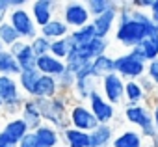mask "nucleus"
Masks as SVG:
<instances>
[{
  "label": "nucleus",
  "mask_w": 158,
  "mask_h": 147,
  "mask_svg": "<svg viewBox=\"0 0 158 147\" xmlns=\"http://www.w3.org/2000/svg\"><path fill=\"white\" fill-rule=\"evenodd\" d=\"M34 101L41 112L43 123L54 127L58 132H63L65 128L71 127L69 125V99L63 93H58L52 99H34Z\"/></svg>",
  "instance_id": "nucleus-1"
},
{
  "label": "nucleus",
  "mask_w": 158,
  "mask_h": 147,
  "mask_svg": "<svg viewBox=\"0 0 158 147\" xmlns=\"http://www.w3.org/2000/svg\"><path fill=\"white\" fill-rule=\"evenodd\" d=\"M156 32V26L152 24V21L149 19L147 23H141V21H127V23H119L117 24V30H115V41L132 48L136 45H139L147 36L154 34Z\"/></svg>",
  "instance_id": "nucleus-2"
},
{
  "label": "nucleus",
  "mask_w": 158,
  "mask_h": 147,
  "mask_svg": "<svg viewBox=\"0 0 158 147\" xmlns=\"http://www.w3.org/2000/svg\"><path fill=\"white\" fill-rule=\"evenodd\" d=\"M24 99L26 97H23L17 78L0 77V103H2V110L6 112V116H10V119L19 116Z\"/></svg>",
  "instance_id": "nucleus-3"
},
{
  "label": "nucleus",
  "mask_w": 158,
  "mask_h": 147,
  "mask_svg": "<svg viewBox=\"0 0 158 147\" xmlns=\"http://www.w3.org/2000/svg\"><path fill=\"white\" fill-rule=\"evenodd\" d=\"M8 23H10V24L13 26V30L19 34L21 41L30 43V41L39 34V32H37V26H35L34 21H32L30 11L24 10V8H21V10H10V13H8Z\"/></svg>",
  "instance_id": "nucleus-4"
},
{
  "label": "nucleus",
  "mask_w": 158,
  "mask_h": 147,
  "mask_svg": "<svg viewBox=\"0 0 158 147\" xmlns=\"http://www.w3.org/2000/svg\"><path fill=\"white\" fill-rule=\"evenodd\" d=\"M145 65L147 63L139 61L130 52L114 58V73H115V75H119L123 80L125 78L127 80H139L145 75Z\"/></svg>",
  "instance_id": "nucleus-5"
},
{
  "label": "nucleus",
  "mask_w": 158,
  "mask_h": 147,
  "mask_svg": "<svg viewBox=\"0 0 158 147\" xmlns=\"http://www.w3.org/2000/svg\"><path fill=\"white\" fill-rule=\"evenodd\" d=\"M61 21L69 28L76 30V28H82V26L89 24L91 17H89L88 8H86L84 2H67L61 8Z\"/></svg>",
  "instance_id": "nucleus-6"
},
{
  "label": "nucleus",
  "mask_w": 158,
  "mask_h": 147,
  "mask_svg": "<svg viewBox=\"0 0 158 147\" xmlns=\"http://www.w3.org/2000/svg\"><path fill=\"white\" fill-rule=\"evenodd\" d=\"M69 125H71V128H76V130H82V132L89 134L93 128H97L99 123L86 104L76 103V104L69 106Z\"/></svg>",
  "instance_id": "nucleus-7"
},
{
  "label": "nucleus",
  "mask_w": 158,
  "mask_h": 147,
  "mask_svg": "<svg viewBox=\"0 0 158 147\" xmlns=\"http://www.w3.org/2000/svg\"><path fill=\"white\" fill-rule=\"evenodd\" d=\"M88 101H89V106H88V108H89V112L95 116L97 123H99V125H110V121L115 117L114 106H112L97 90L89 93Z\"/></svg>",
  "instance_id": "nucleus-8"
},
{
  "label": "nucleus",
  "mask_w": 158,
  "mask_h": 147,
  "mask_svg": "<svg viewBox=\"0 0 158 147\" xmlns=\"http://www.w3.org/2000/svg\"><path fill=\"white\" fill-rule=\"evenodd\" d=\"M95 77L91 73V61L86 63L80 71L74 75V86H73V91L74 95L78 97V101H88L89 93L95 91Z\"/></svg>",
  "instance_id": "nucleus-9"
},
{
  "label": "nucleus",
  "mask_w": 158,
  "mask_h": 147,
  "mask_svg": "<svg viewBox=\"0 0 158 147\" xmlns=\"http://www.w3.org/2000/svg\"><path fill=\"white\" fill-rule=\"evenodd\" d=\"M56 6H58V2H54V0H34V2H30L28 11L32 15L34 24L37 26V30L43 28L45 24H48L54 19Z\"/></svg>",
  "instance_id": "nucleus-10"
},
{
  "label": "nucleus",
  "mask_w": 158,
  "mask_h": 147,
  "mask_svg": "<svg viewBox=\"0 0 158 147\" xmlns=\"http://www.w3.org/2000/svg\"><path fill=\"white\" fill-rule=\"evenodd\" d=\"M101 86H102V91H104V99L114 106V104H119L123 99H125V80L115 75V73H110L104 78H101Z\"/></svg>",
  "instance_id": "nucleus-11"
},
{
  "label": "nucleus",
  "mask_w": 158,
  "mask_h": 147,
  "mask_svg": "<svg viewBox=\"0 0 158 147\" xmlns=\"http://www.w3.org/2000/svg\"><path fill=\"white\" fill-rule=\"evenodd\" d=\"M128 52L134 58H138L139 61H143V63H149L152 60H158V32L147 36L139 45L132 47Z\"/></svg>",
  "instance_id": "nucleus-12"
},
{
  "label": "nucleus",
  "mask_w": 158,
  "mask_h": 147,
  "mask_svg": "<svg viewBox=\"0 0 158 147\" xmlns=\"http://www.w3.org/2000/svg\"><path fill=\"white\" fill-rule=\"evenodd\" d=\"M8 52L17 60L21 71H32V69H35L37 58H35V54H34L30 43H26V41H17L15 45H11V47L8 48Z\"/></svg>",
  "instance_id": "nucleus-13"
},
{
  "label": "nucleus",
  "mask_w": 158,
  "mask_h": 147,
  "mask_svg": "<svg viewBox=\"0 0 158 147\" xmlns=\"http://www.w3.org/2000/svg\"><path fill=\"white\" fill-rule=\"evenodd\" d=\"M117 4H119V2H115V4H114L110 10H106L102 15H99V17L91 19V26H93V30H95V36H97V37L106 39V37H108V34L112 32L114 24L117 23Z\"/></svg>",
  "instance_id": "nucleus-14"
},
{
  "label": "nucleus",
  "mask_w": 158,
  "mask_h": 147,
  "mask_svg": "<svg viewBox=\"0 0 158 147\" xmlns=\"http://www.w3.org/2000/svg\"><path fill=\"white\" fill-rule=\"evenodd\" d=\"M108 39H101V37H95V39H91L88 45H82V47H74L73 50H74V54L78 56V58H82L84 61H91V60H95L97 56H102V54H106V50H108Z\"/></svg>",
  "instance_id": "nucleus-15"
},
{
  "label": "nucleus",
  "mask_w": 158,
  "mask_h": 147,
  "mask_svg": "<svg viewBox=\"0 0 158 147\" xmlns=\"http://www.w3.org/2000/svg\"><path fill=\"white\" fill-rule=\"evenodd\" d=\"M125 117L128 123L139 127L141 130L151 127L152 125V116H151V110L143 104H127L125 108Z\"/></svg>",
  "instance_id": "nucleus-16"
},
{
  "label": "nucleus",
  "mask_w": 158,
  "mask_h": 147,
  "mask_svg": "<svg viewBox=\"0 0 158 147\" xmlns=\"http://www.w3.org/2000/svg\"><path fill=\"white\" fill-rule=\"evenodd\" d=\"M19 117L24 121V125L28 127L30 132H34L37 127L43 125V117H41V112H39L35 101H34V99H28V97L24 99V103H23V106H21Z\"/></svg>",
  "instance_id": "nucleus-17"
},
{
  "label": "nucleus",
  "mask_w": 158,
  "mask_h": 147,
  "mask_svg": "<svg viewBox=\"0 0 158 147\" xmlns=\"http://www.w3.org/2000/svg\"><path fill=\"white\" fill-rule=\"evenodd\" d=\"M35 71L39 73V75H47V77L58 78L61 73L65 71V63H63L61 60H58V58L47 54V56L37 58V61H35Z\"/></svg>",
  "instance_id": "nucleus-18"
},
{
  "label": "nucleus",
  "mask_w": 158,
  "mask_h": 147,
  "mask_svg": "<svg viewBox=\"0 0 158 147\" xmlns=\"http://www.w3.org/2000/svg\"><path fill=\"white\" fill-rule=\"evenodd\" d=\"M34 136H35L37 147H60V141H61L60 132L54 127L47 125V123H43L41 127H37L34 130Z\"/></svg>",
  "instance_id": "nucleus-19"
},
{
  "label": "nucleus",
  "mask_w": 158,
  "mask_h": 147,
  "mask_svg": "<svg viewBox=\"0 0 158 147\" xmlns=\"http://www.w3.org/2000/svg\"><path fill=\"white\" fill-rule=\"evenodd\" d=\"M58 93H60V88H58L56 78L54 77H47V75H39L32 99H52Z\"/></svg>",
  "instance_id": "nucleus-20"
},
{
  "label": "nucleus",
  "mask_w": 158,
  "mask_h": 147,
  "mask_svg": "<svg viewBox=\"0 0 158 147\" xmlns=\"http://www.w3.org/2000/svg\"><path fill=\"white\" fill-rule=\"evenodd\" d=\"M2 132L8 136V140L13 143V145H17L30 130H28V127L24 125V121L17 116V117H11V119H8L6 123H4V127H2Z\"/></svg>",
  "instance_id": "nucleus-21"
},
{
  "label": "nucleus",
  "mask_w": 158,
  "mask_h": 147,
  "mask_svg": "<svg viewBox=\"0 0 158 147\" xmlns=\"http://www.w3.org/2000/svg\"><path fill=\"white\" fill-rule=\"evenodd\" d=\"M71 32V28L58 17H54L48 24H45L43 28H39V36L47 37L48 41H54V39H61V37H67Z\"/></svg>",
  "instance_id": "nucleus-22"
},
{
  "label": "nucleus",
  "mask_w": 158,
  "mask_h": 147,
  "mask_svg": "<svg viewBox=\"0 0 158 147\" xmlns=\"http://www.w3.org/2000/svg\"><path fill=\"white\" fill-rule=\"evenodd\" d=\"M114 140V128L110 125H97L89 132V147H108Z\"/></svg>",
  "instance_id": "nucleus-23"
},
{
  "label": "nucleus",
  "mask_w": 158,
  "mask_h": 147,
  "mask_svg": "<svg viewBox=\"0 0 158 147\" xmlns=\"http://www.w3.org/2000/svg\"><path fill=\"white\" fill-rule=\"evenodd\" d=\"M60 138L63 140L65 147H89V134L71 127L60 132Z\"/></svg>",
  "instance_id": "nucleus-24"
},
{
  "label": "nucleus",
  "mask_w": 158,
  "mask_h": 147,
  "mask_svg": "<svg viewBox=\"0 0 158 147\" xmlns=\"http://www.w3.org/2000/svg\"><path fill=\"white\" fill-rule=\"evenodd\" d=\"M37 78H39V73H37L35 69H32V71H21V73H19V77H17L19 90H21V93H26L28 99L34 97Z\"/></svg>",
  "instance_id": "nucleus-25"
},
{
  "label": "nucleus",
  "mask_w": 158,
  "mask_h": 147,
  "mask_svg": "<svg viewBox=\"0 0 158 147\" xmlns=\"http://www.w3.org/2000/svg\"><path fill=\"white\" fill-rule=\"evenodd\" d=\"M91 73L97 80L104 78L106 75L114 73V58L108 56V54H102V56H97L95 60H91Z\"/></svg>",
  "instance_id": "nucleus-26"
},
{
  "label": "nucleus",
  "mask_w": 158,
  "mask_h": 147,
  "mask_svg": "<svg viewBox=\"0 0 158 147\" xmlns=\"http://www.w3.org/2000/svg\"><path fill=\"white\" fill-rule=\"evenodd\" d=\"M19 73H21V67L17 63V60L6 50L2 48L0 50V77H19Z\"/></svg>",
  "instance_id": "nucleus-27"
},
{
  "label": "nucleus",
  "mask_w": 158,
  "mask_h": 147,
  "mask_svg": "<svg viewBox=\"0 0 158 147\" xmlns=\"http://www.w3.org/2000/svg\"><path fill=\"white\" fill-rule=\"evenodd\" d=\"M112 147H143V140L138 130H125L114 136Z\"/></svg>",
  "instance_id": "nucleus-28"
},
{
  "label": "nucleus",
  "mask_w": 158,
  "mask_h": 147,
  "mask_svg": "<svg viewBox=\"0 0 158 147\" xmlns=\"http://www.w3.org/2000/svg\"><path fill=\"white\" fill-rule=\"evenodd\" d=\"M74 48V43L71 41V37L67 36V37H61V39H54V41H50V56H54V58H58V60H65L67 56H69V52Z\"/></svg>",
  "instance_id": "nucleus-29"
},
{
  "label": "nucleus",
  "mask_w": 158,
  "mask_h": 147,
  "mask_svg": "<svg viewBox=\"0 0 158 147\" xmlns=\"http://www.w3.org/2000/svg\"><path fill=\"white\" fill-rule=\"evenodd\" d=\"M69 37H71V41L74 43V47H82V45H88L91 39H95L97 36H95V30H93V26H91V23L89 24H86V26H82V28H76V30H71L69 32Z\"/></svg>",
  "instance_id": "nucleus-30"
},
{
  "label": "nucleus",
  "mask_w": 158,
  "mask_h": 147,
  "mask_svg": "<svg viewBox=\"0 0 158 147\" xmlns=\"http://www.w3.org/2000/svg\"><path fill=\"white\" fill-rule=\"evenodd\" d=\"M145 93L141 90V86L138 84V80H127L125 82V99L128 101V104H139L143 101Z\"/></svg>",
  "instance_id": "nucleus-31"
},
{
  "label": "nucleus",
  "mask_w": 158,
  "mask_h": 147,
  "mask_svg": "<svg viewBox=\"0 0 158 147\" xmlns=\"http://www.w3.org/2000/svg\"><path fill=\"white\" fill-rule=\"evenodd\" d=\"M17 41H21L19 34L13 30V26L6 21L4 24H0V45H2V48H10L11 45H15Z\"/></svg>",
  "instance_id": "nucleus-32"
},
{
  "label": "nucleus",
  "mask_w": 158,
  "mask_h": 147,
  "mask_svg": "<svg viewBox=\"0 0 158 147\" xmlns=\"http://www.w3.org/2000/svg\"><path fill=\"white\" fill-rule=\"evenodd\" d=\"M84 4H86V8H88L89 17L95 19V17L102 15L106 10H110L115 2H114V0H88V2H84Z\"/></svg>",
  "instance_id": "nucleus-33"
},
{
  "label": "nucleus",
  "mask_w": 158,
  "mask_h": 147,
  "mask_svg": "<svg viewBox=\"0 0 158 147\" xmlns=\"http://www.w3.org/2000/svg\"><path fill=\"white\" fill-rule=\"evenodd\" d=\"M30 47H32V50H34V54H35V58H41V56H47L48 52H50V41L47 39V37H43V36H35L32 41H30Z\"/></svg>",
  "instance_id": "nucleus-34"
},
{
  "label": "nucleus",
  "mask_w": 158,
  "mask_h": 147,
  "mask_svg": "<svg viewBox=\"0 0 158 147\" xmlns=\"http://www.w3.org/2000/svg\"><path fill=\"white\" fill-rule=\"evenodd\" d=\"M56 82H58V88H60V93H69V91H73V86H74V75L71 71H63L61 75L56 78Z\"/></svg>",
  "instance_id": "nucleus-35"
},
{
  "label": "nucleus",
  "mask_w": 158,
  "mask_h": 147,
  "mask_svg": "<svg viewBox=\"0 0 158 147\" xmlns=\"http://www.w3.org/2000/svg\"><path fill=\"white\" fill-rule=\"evenodd\" d=\"M145 73H147L145 77H147L154 86H158V60L149 61V63L145 65Z\"/></svg>",
  "instance_id": "nucleus-36"
},
{
  "label": "nucleus",
  "mask_w": 158,
  "mask_h": 147,
  "mask_svg": "<svg viewBox=\"0 0 158 147\" xmlns=\"http://www.w3.org/2000/svg\"><path fill=\"white\" fill-rule=\"evenodd\" d=\"M17 147H37V141H35V136H34V132H28L19 143H17Z\"/></svg>",
  "instance_id": "nucleus-37"
},
{
  "label": "nucleus",
  "mask_w": 158,
  "mask_h": 147,
  "mask_svg": "<svg viewBox=\"0 0 158 147\" xmlns=\"http://www.w3.org/2000/svg\"><path fill=\"white\" fill-rule=\"evenodd\" d=\"M138 84L141 86L143 93H152V91H154V88H156V86H154V84H152V82H151V80L147 78V77H145V75H143V77L139 78V82H138Z\"/></svg>",
  "instance_id": "nucleus-38"
},
{
  "label": "nucleus",
  "mask_w": 158,
  "mask_h": 147,
  "mask_svg": "<svg viewBox=\"0 0 158 147\" xmlns=\"http://www.w3.org/2000/svg\"><path fill=\"white\" fill-rule=\"evenodd\" d=\"M8 13H10L8 0H0V24H4L8 21Z\"/></svg>",
  "instance_id": "nucleus-39"
},
{
  "label": "nucleus",
  "mask_w": 158,
  "mask_h": 147,
  "mask_svg": "<svg viewBox=\"0 0 158 147\" xmlns=\"http://www.w3.org/2000/svg\"><path fill=\"white\" fill-rule=\"evenodd\" d=\"M10 4V10H21V8H26L28 0H8Z\"/></svg>",
  "instance_id": "nucleus-40"
},
{
  "label": "nucleus",
  "mask_w": 158,
  "mask_h": 147,
  "mask_svg": "<svg viewBox=\"0 0 158 147\" xmlns=\"http://www.w3.org/2000/svg\"><path fill=\"white\" fill-rule=\"evenodd\" d=\"M0 147H17V145H13V143L8 140V136L0 130Z\"/></svg>",
  "instance_id": "nucleus-41"
},
{
  "label": "nucleus",
  "mask_w": 158,
  "mask_h": 147,
  "mask_svg": "<svg viewBox=\"0 0 158 147\" xmlns=\"http://www.w3.org/2000/svg\"><path fill=\"white\" fill-rule=\"evenodd\" d=\"M151 116H152V125H154V128H156V132H158V103H156V106L152 108Z\"/></svg>",
  "instance_id": "nucleus-42"
},
{
  "label": "nucleus",
  "mask_w": 158,
  "mask_h": 147,
  "mask_svg": "<svg viewBox=\"0 0 158 147\" xmlns=\"http://www.w3.org/2000/svg\"><path fill=\"white\" fill-rule=\"evenodd\" d=\"M149 13H158V0H152V2H151Z\"/></svg>",
  "instance_id": "nucleus-43"
},
{
  "label": "nucleus",
  "mask_w": 158,
  "mask_h": 147,
  "mask_svg": "<svg viewBox=\"0 0 158 147\" xmlns=\"http://www.w3.org/2000/svg\"><path fill=\"white\" fill-rule=\"evenodd\" d=\"M152 147H158V134H156V138H152Z\"/></svg>",
  "instance_id": "nucleus-44"
},
{
  "label": "nucleus",
  "mask_w": 158,
  "mask_h": 147,
  "mask_svg": "<svg viewBox=\"0 0 158 147\" xmlns=\"http://www.w3.org/2000/svg\"><path fill=\"white\" fill-rule=\"evenodd\" d=\"M0 112H2V103H0Z\"/></svg>",
  "instance_id": "nucleus-45"
},
{
  "label": "nucleus",
  "mask_w": 158,
  "mask_h": 147,
  "mask_svg": "<svg viewBox=\"0 0 158 147\" xmlns=\"http://www.w3.org/2000/svg\"><path fill=\"white\" fill-rule=\"evenodd\" d=\"M0 50H2V45H0Z\"/></svg>",
  "instance_id": "nucleus-46"
},
{
  "label": "nucleus",
  "mask_w": 158,
  "mask_h": 147,
  "mask_svg": "<svg viewBox=\"0 0 158 147\" xmlns=\"http://www.w3.org/2000/svg\"><path fill=\"white\" fill-rule=\"evenodd\" d=\"M156 32H158V26H156Z\"/></svg>",
  "instance_id": "nucleus-47"
},
{
  "label": "nucleus",
  "mask_w": 158,
  "mask_h": 147,
  "mask_svg": "<svg viewBox=\"0 0 158 147\" xmlns=\"http://www.w3.org/2000/svg\"><path fill=\"white\" fill-rule=\"evenodd\" d=\"M108 147H112V145H108Z\"/></svg>",
  "instance_id": "nucleus-48"
}]
</instances>
